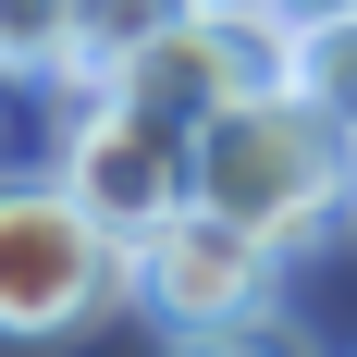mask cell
<instances>
[{"mask_svg":"<svg viewBox=\"0 0 357 357\" xmlns=\"http://www.w3.org/2000/svg\"><path fill=\"white\" fill-rule=\"evenodd\" d=\"M284 86H308L333 123H357V13H308V25H284Z\"/></svg>","mask_w":357,"mask_h":357,"instance_id":"obj_6","label":"cell"},{"mask_svg":"<svg viewBox=\"0 0 357 357\" xmlns=\"http://www.w3.org/2000/svg\"><path fill=\"white\" fill-rule=\"evenodd\" d=\"M173 13H185V0H74V74H62V86H99V74L123 62L136 37H160Z\"/></svg>","mask_w":357,"mask_h":357,"instance_id":"obj_7","label":"cell"},{"mask_svg":"<svg viewBox=\"0 0 357 357\" xmlns=\"http://www.w3.org/2000/svg\"><path fill=\"white\" fill-rule=\"evenodd\" d=\"M271 25H308V13H357V0H259Z\"/></svg>","mask_w":357,"mask_h":357,"instance_id":"obj_10","label":"cell"},{"mask_svg":"<svg viewBox=\"0 0 357 357\" xmlns=\"http://www.w3.org/2000/svg\"><path fill=\"white\" fill-rule=\"evenodd\" d=\"M123 308V234H111L62 173L0 185V345H74Z\"/></svg>","mask_w":357,"mask_h":357,"instance_id":"obj_2","label":"cell"},{"mask_svg":"<svg viewBox=\"0 0 357 357\" xmlns=\"http://www.w3.org/2000/svg\"><path fill=\"white\" fill-rule=\"evenodd\" d=\"M185 173L210 197L222 222H247L271 247H321L333 222H357V123H333L308 86H247L234 111H210L197 136H185Z\"/></svg>","mask_w":357,"mask_h":357,"instance_id":"obj_1","label":"cell"},{"mask_svg":"<svg viewBox=\"0 0 357 357\" xmlns=\"http://www.w3.org/2000/svg\"><path fill=\"white\" fill-rule=\"evenodd\" d=\"M271 284H284V247L222 222L210 197H185L173 222H148L123 247V308H148L160 333H210L234 308H271Z\"/></svg>","mask_w":357,"mask_h":357,"instance_id":"obj_4","label":"cell"},{"mask_svg":"<svg viewBox=\"0 0 357 357\" xmlns=\"http://www.w3.org/2000/svg\"><path fill=\"white\" fill-rule=\"evenodd\" d=\"M62 185L111 222V234H123V247L197 197V173H185V136H173V123H148V111H123L111 86H74V123H62Z\"/></svg>","mask_w":357,"mask_h":357,"instance_id":"obj_5","label":"cell"},{"mask_svg":"<svg viewBox=\"0 0 357 357\" xmlns=\"http://www.w3.org/2000/svg\"><path fill=\"white\" fill-rule=\"evenodd\" d=\"M0 74H74V0H0Z\"/></svg>","mask_w":357,"mask_h":357,"instance_id":"obj_8","label":"cell"},{"mask_svg":"<svg viewBox=\"0 0 357 357\" xmlns=\"http://www.w3.org/2000/svg\"><path fill=\"white\" fill-rule=\"evenodd\" d=\"M173 357H321V345H308V321H284V308H234V321H210V333H173Z\"/></svg>","mask_w":357,"mask_h":357,"instance_id":"obj_9","label":"cell"},{"mask_svg":"<svg viewBox=\"0 0 357 357\" xmlns=\"http://www.w3.org/2000/svg\"><path fill=\"white\" fill-rule=\"evenodd\" d=\"M284 74V25L259 13V0H185L160 37H136L123 62L99 74L123 111H148V123H173V136H197L210 111H234L247 86H271Z\"/></svg>","mask_w":357,"mask_h":357,"instance_id":"obj_3","label":"cell"}]
</instances>
